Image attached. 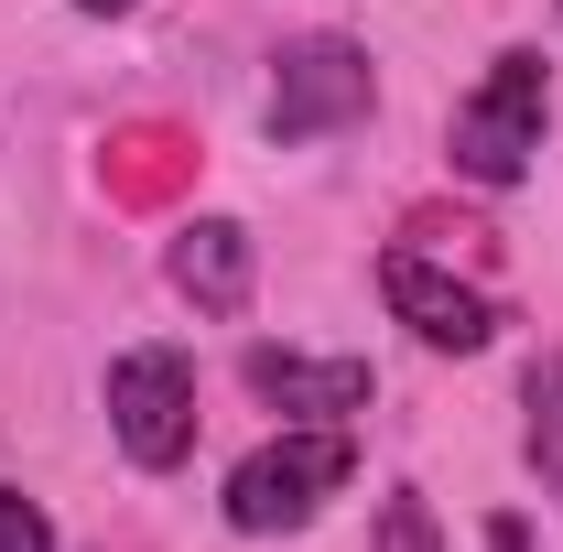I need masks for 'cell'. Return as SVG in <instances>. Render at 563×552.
I'll list each match as a JSON object with an SVG mask.
<instances>
[{"label":"cell","instance_id":"cell-10","mask_svg":"<svg viewBox=\"0 0 563 552\" xmlns=\"http://www.w3.org/2000/svg\"><path fill=\"white\" fill-rule=\"evenodd\" d=\"M0 552H55V520H44L22 487H0Z\"/></svg>","mask_w":563,"mask_h":552},{"label":"cell","instance_id":"cell-4","mask_svg":"<svg viewBox=\"0 0 563 552\" xmlns=\"http://www.w3.org/2000/svg\"><path fill=\"white\" fill-rule=\"evenodd\" d=\"M368 98H379V76L347 33H303V44L272 55V109L261 120H272V141H325L347 120H368Z\"/></svg>","mask_w":563,"mask_h":552},{"label":"cell","instance_id":"cell-11","mask_svg":"<svg viewBox=\"0 0 563 552\" xmlns=\"http://www.w3.org/2000/svg\"><path fill=\"white\" fill-rule=\"evenodd\" d=\"M76 11H98V22H109V11H141V0H76Z\"/></svg>","mask_w":563,"mask_h":552},{"label":"cell","instance_id":"cell-6","mask_svg":"<svg viewBox=\"0 0 563 552\" xmlns=\"http://www.w3.org/2000/svg\"><path fill=\"white\" fill-rule=\"evenodd\" d=\"M239 379H250L261 401H282V412H303V422H347V412H368V368H357V357L250 346V357H239Z\"/></svg>","mask_w":563,"mask_h":552},{"label":"cell","instance_id":"cell-8","mask_svg":"<svg viewBox=\"0 0 563 552\" xmlns=\"http://www.w3.org/2000/svg\"><path fill=\"white\" fill-rule=\"evenodd\" d=\"M520 455H531V477L553 487V509H563V357H542L531 368V390H520Z\"/></svg>","mask_w":563,"mask_h":552},{"label":"cell","instance_id":"cell-1","mask_svg":"<svg viewBox=\"0 0 563 552\" xmlns=\"http://www.w3.org/2000/svg\"><path fill=\"white\" fill-rule=\"evenodd\" d=\"M347 466H357L347 422H292V433H272L261 455H239V466H228V531H250V542L303 531V520L347 487Z\"/></svg>","mask_w":563,"mask_h":552},{"label":"cell","instance_id":"cell-3","mask_svg":"<svg viewBox=\"0 0 563 552\" xmlns=\"http://www.w3.org/2000/svg\"><path fill=\"white\" fill-rule=\"evenodd\" d=\"M109 433L131 466H185L196 455V357L185 346H120L109 357Z\"/></svg>","mask_w":563,"mask_h":552},{"label":"cell","instance_id":"cell-2","mask_svg":"<svg viewBox=\"0 0 563 552\" xmlns=\"http://www.w3.org/2000/svg\"><path fill=\"white\" fill-rule=\"evenodd\" d=\"M542 120H553V87H542V55L531 44H509L488 76H477V98H455V174L466 185H520L531 174V152H542Z\"/></svg>","mask_w":563,"mask_h":552},{"label":"cell","instance_id":"cell-9","mask_svg":"<svg viewBox=\"0 0 563 552\" xmlns=\"http://www.w3.org/2000/svg\"><path fill=\"white\" fill-rule=\"evenodd\" d=\"M368 552H444V531H433V498H422V487H390V509H379Z\"/></svg>","mask_w":563,"mask_h":552},{"label":"cell","instance_id":"cell-7","mask_svg":"<svg viewBox=\"0 0 563 552\" xmlns=\"http://www.w3.org/2000/svg\"><path fill=\"white\" fill-rule=\"evenodd\" d=\"M163 272H174V292H185L196 314H239L261 261H250V228H239V217H185L174 250H163Z\"/></svg>","mask_w":563,"mask_h":552},{"label":"cell","instance_id":"cell-5","mask_svg":"<svg viewBox=\"0 0 563 552\" xmlns=\"http://www.w3.org/2000/svg\"><path fill=\"white\" fill-rule=\"evenodd\" d=\"M379 292H390V314H401L422 346H455V357H477V346L498 336L488 292H477V281H455V272H433L422 250H390V261H379Z\"/></svg>","mask_w":563,"mask_h":552}]
</instances>
